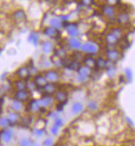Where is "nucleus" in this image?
Returning a JSON list of instances; mask_svg holds the SVG:
<instances>
[{
	"label": "nucleus",
	"mask_w": 135,
	"mask_h": 146,
	"mask_svg": "<svg viewBox=\"0 0 135 146\" xmlns=\"http://www.w3.org/2000/svg\"><path fill=\"white\" fill-rule=\"evenodd\" d=\"M90 74V68L87 66H80V68L78 70V80L79 82H85Z\"/></svg>",
	"instance_id": "obj_1"
},
{
	"label": "nucleus",
	"mask_w": 135,
	"mask_h": 146,
	"mask_svg": "<svg viewBox=\"0 0 135 146\" xmlns=\"http://www.w3.org/2000/svg\"><path fill=\"white\" fill-rule=\"evenodd\" d=\"M81 49L84 53H89V54H94L98 51V47L94 43L88 42L83 44L81 46Z\"/></svg>",
	"instance_id": "obj_2"
},
{
	"label": "nucleus",
	"mask_w": 135,
	"mask_h": 146,
	"mask_svg": "<svg viewBox=\"0 0 135 146\" xmlns=\"http://www.w3.org/2000/svg\"><path fill=\"white\" fill-rule=\"evenodd\" d=\"M13 136V133L10 130H3L0 132V139L4 143H9Z\"/></svg>",
	"instance_id": "obj_3"
},
{
	"label": "nucleus",
	"mask_w": 135,
	"mask_h": 146,
	"mask_svg": "<svg viewBox=\"0 0 135 146\" xmlns=\"http://www.w3.org/2000/svg\"><path fill=\"white\" fill-rule=\"evenodd\" d=\"M45 78L49 83H54V82H57L59 80V73L57 72L56 71H53L52 70V71H49V72L45 73Z\"/></svg>",
	"instance_id": "obj_4"
},
{
	"label": "nucleus",
	"mask_w": 135,
	"mask_h": 146,
	"mask_svg": "<svg viewBox=\"0 0 135 146\" xmlns=\"http://www.w3.org/2000/svg\"><path fill=\"white\" fill-rule=\"evenodd\" d=\"M106 57H107V58L110 62H116L120 59V53L118 52L117 50H115V49H110L106 52Z\"/></svg>",
	"instance_id": "obj_5"
},
{
	"label": "nucleus",
	"mask_w": 135,
	"mask_h": 146,
	"mask_svg": "<svg viewBox=\"0 0 135 146\" xmlns=\"http://www.w3.org/2000/svg\"><path fill=\"white\" fill-rule=\"evenodd\" d=\"M41 89H42V91L47 95L53 94L56 92V86L54 83H48L47 82Z\"/></svg>",
	"instance_id": "obj_6"
},
{
	"label": "nucleus",
	"mask_w": 135,
	"mask_h": 146,
	"mask_svg": "<svg viewBox=\"0 0 135 146\" xmlns=\"http://www.w3.org/2000/svg\"><path fill=\"white\" fill-rule=\"evenodd\" d=\"M29 98V93L27 90H17L14 94V100H18L20 102L26 101Z\"/></svg>",
	"instance_id": "obj_7"
},
{
	"label": "nucleus",
	"mask_w": 135,
	"mask_h": 146,
	"mask_svg": "<svg viewBox=\"0 0 135 146\" xmlns=\"http://www.w3.org/2000/svg\"><path fill=\"white\" fill-rule=\"evenodd\" d=\"M17 74L21 80H25V79H27L30 76V70L27 66H21L17 70Z\"/></svg>",
	"instance_id": "obj_8"
},
{
	"label": "nucleus",
	"mask_w": 135,
	"mask_h": 146,
	"mask_svg": "<svg viewBox=\"0 0 135 146\" xmlns=\"http://www.w3.org/2000/svg\"><path fill=\"white\" fill-rule=\"evenodd\" d=\"M44 34L45 35H47L49 38H58L59 35V32L58 30L54 29L53 27H47L45 31H44Z\"/></svg>",
	"instance_id": "obj_9"
},
{
	"label": "nucleus",
	"mask_w": 135,
	"mask_h": 146,
	"mask_svg": "<svg viewBox=\"0 0 135 146\" xmlns=\"http://www.w3.org/2000/svg\"><path fill=\"white\" fill-rule=\"evenodd\" d=\"M68 34L72 37H77L79 35V31L75 24H69L67 27Z\"/></svg>",
	"instance_id": "obj_10"
},
{
	"label": "nucleus",
	"mask_w": 135,
	"mask_h": 146,
	"mask_svg": "<svg viewBox=\"0 0 135 146\" xmlns=\"http://www.w3.org/2000/svg\"><path fill=\"white\" fill-rule=\"evenodd\" d=\"M34 83L35 85V86L37 88H42L44 86L46 83H47V80L46 79L41 76V75H39V76H36L34 79Z\"/></svg>",
	"instance_id": "obj_11"
},
{
	"label": "nucleus",
	"mask_w": 135,
	"mask_h": 146,
	"mask_svg": "<svg viewBox=\"0 0 135 146\" xmlns=\"http://www.w3.org/2000/svg\"><path fill=\"white\" fill-rule=\"evenodd\" d=\"M39 102V104H40V105L42 107H48L51 104H52V102H53V99H52V97L50 96V95H47V94H45V96H43L42 98H41V100L38 101Z\"/></svg>",
	"instance_id": "obj_12"
},
{
	"label": "nucleus",
	"mask_w": 135,
	"mask_h": 146,
	"mask_svg": "<svg viewBox=\"0 0 135 146\" xmlns=\"http://www.w3.org/2000/svg\"><path fill=\"white\" fill-rule=\"evenodd\" d=\"M106 40L107 44H110V45H115V44H116L119 42V40H120V39L118 38L113 32H111V33L108 34V35H106Z\"/></svg>",
	"instance_id": "obj_13"
},
{
	"label": "nucleus",
	"mask_w": 135,
	"mask_h": 146,
	"mask_svg": "<svg viewBox=\"0 0 135 146\" xmlns=\"http://www.w3.org/2000/svg\"><path fill=\"white\" fill-rule=\"evenodd\" d=\"M54 49V46L51 42L49 41H45L42 44V51L45 53H51Z\"/></svg>",
	"instance_id": "obj_14"
},
{
	"label": "nucleus",
	"mask_w": 135,
	"mask_h": 146,
	"mask_svg": "<svg viewBox=\"0 0 135 146\" xmlns=\"http://www.w3.org/2000/svg\"><path fill=\"white\" fill-rule=\"evenodd\" d=\"M67 93L65 92V91H58V92H56L55 94V99L56 100L58 101V102H59L61 104H63V102H65L66 100H67Z\"/></svg>",
	"instance_id": "obj_15"
},
{
	"label": "nucleus",
	"mask_w": 135,
	"mask_h": 146,
	"mask_svg": "<svg viewBox=\"0 0 135 146\" xmlns=\"http://www.w3.org/2000/svg\"><path fill=\"white\" fill-rule=\"evenodd\" d=\"M83 110V105L80 102H75L72 105V112L74 114L80 113Z\"/></svg>",
	"instance_id": "obj_16"
},
{
	"label": "nucleus",
	"mask_w": 135,
	"mask_h": 146,
	"mask_svg": "<svg viewBox=\"0 0 135 146\" xmlns=\"http://www.w3.org/2000/svg\"><path fill=\"white\" fill-rule=\"evenodd\" d=\"M11 108L15 113H18L22 108V104H21V102L18 101V100H14L11 104Z\"/></svg>",
	"instance_id": "obj_17"
},
{
	"label": "nucleus",
	"mask_w": 135,
	"mask_h": 146,
	"mask_svg": "<svg viewBox=\"0 0 135 146\" xmlns=\"http://www.w3.org/2000/svg\"><path fill=\"white\" fill-rule=\"evenodd\" d=\"M68 44H69V46L71 47L72 48H74V49H79V48H81L82 46L81 42L78 39H75V38H73V39L69 40Z\"/></svg>",
	"instance_id": "obj_18"
},
{
	"label": "nucleus",
	"mask_w": 135,
	"mask_h": 146,
	"mask_svg": "<svg viewBox=\"0 0 135 146\" xmlns=\"http://www.w3.org/2000/svg\"><path fill=\"white\" fill-rule=\"evenodd\" d=\"M84 64L88 68H93L96 66V59L92 57H87L84 58Z\"/></svg>",
	"instance_id": "obj_19"
},
{
	"label": "nucleus",
	"mask_w": 135,
	"mask_h": 146,
	"mask_svg": "<svg viewBox=\"0 0 135 146\" xmlns=\"http://www.w3.org/2000/svg\"><path fill=\"white\" fill-rule=\"evenodd\" d=\"M28 40H29V42L32 43L34 45L37 46L38 43H39V36H38V35L36 33L31 32L29 35V36H28Z\"/></svg>",
	"instance_id": "obj_20"
},
{
	"label": "nucleus",
	"mask_w": 135,
	"mask_h": 146,
	"mask_svg": "<svg viewBox=\"0 0 135 146\" xmlns=\"http://www.w3.org/2000/svg\"><path fill=\"white\" fill-rule=\"evenodd\" d=\"M7 118L8 120V121H9V123L14 124L19 119V115H18V113H15V112L14 113H8Z\"/></svg>",
	"instance_id": "obj_21"
},
{
	"label": "nucleus",
	"mask_w": 135,
	"mask_h": 146,
	"mask_svg": "<svg viewBox=\"0 0 135 146\" xmlns=\"http://www.w3.org/2000/svg\"><path fill=\"white\" fill-rule=\"evenodd\" d=\"M68 68L70 69V70H74V71H78L80 66H81V64L80 62L78 61V60H74V61H72L71 62H69L67 65Z\"/></svg>",
	"instance_id": "obj_22"
},
{
	"label": "nucleus",
	"mask_w": 135,
	"mask_h": 146,
	"mask_svg": "<svg viewBox=\"0 0 135 146\" xmlns=\"http://www.w3.org/2000/svg\"><path fill=\"white\" fill-rule=\"evenodd\" d=\"M118 21L122 25L128 24V21H129V16L127 13L120 14V16L118 17Z\"/></svg>",
	"instance_id": "obj_23"
},
{
	"label": "nucleus",
	"mask_w": 135,
	"mask_h": 146,
	"mask_svg": "<svg viewBox=\"0 0 135 146\" xmlns=\"http://www.w3.org/2000/svg\"><path fill=\"white\" fill-rule=\"evenodd\" d=\"M107 62L102 58H98L96 60V66L98 67L99 69H106Z\"/></svg>",
	"instance_id": "obj_24"
},
{
	"label": "nucleus",
	"mask_w": 135,
	"mask_h": 146,
	"mask_svg": "<svg viewBox=\"0 0 135 146\" xmlns=\"http://www.w3.org/2000/svg\"><path fill=\"white\" fill-rule=\"evenodd\" d=\"M49 24L51 27H53L56 30H59L60 29L61 27H62V22H61L60 20L57 19V18H52L50 21H49Z\"/></svg>",
	"instance_id": "obj_25"
},
{
	"label": "nucleus",
	"mask_w": 135,
	"mask_h": 146,
	"mask_svg": "<svg viewBox=\"0 0 135 146\" xmlns=\"http://www.w3.org/2000/svg\"><path fill=\"white\" fill-rule=\"evenodd\" d=\"M104 13L106 14V16H108L109 17H112L115 15V10L112 6H105L103 8Z\"/></svg>",
	"instance_id": "obj_26"
},
{
	"label": "nucleus",
	"mask_w": 135,
	"mask_h": 146,
	"mask_svg": "<svg viewBox=\"0 0 135 146\" xmlns=\"http://www.w3.org/2000/svg\"><path fill=\"white\" fill-rule=\"evenodd\" d=\"M15 86L17 90H27V85L26 82L23 80H18L16 81Z\"/></svg>",
	"instance_id": "obj_27"
},
{
	"label": "nucleus",
	"mask_w": 135,
	"mask_h": 146,
	"mask_svg": "<svg viewBox=\"0 0 135 146\" xmlns=\"http://www.w3.org/2000/svg\"><path fill=\"white\" fill-rule=\"evenodd\" d=\"M25 17H26V14H25V13L22 10H18V11L14 13V18H15V20L21 21L23 19H25Z\"/></svg>",
	"instance_id": "obj_28"
},
{
	"label": "nucleus",
	"mask_w": 135,
	"mask_h": 146,
	"mask_svg": "<svg viewBox=\"0 0 135 146\" xmlns=\"http://www.w3.org/2000/svg\"><path fill=\"white\" fill-rule=\"evenodd\" d=\"M29 107H30V109L32 110V111H38V110L40 109V108H41V105H40V104H39L38 101H36V100H32V101L30 103Z\"/></svg>",
	"instance_id": "obj_29"
},
{
	"label": "nucleus",
	"mask_w": 135,
	"mask_h": 146,
	"mask_svg": "<svg viewBox=\"0 0 135 146\" xmlns=\"http://www.w3.org/2000/svg\"><path fill=\"white\" fill-rule=\"evenodd\" d=\"M9 124H10V123H9V121H8V120H7V117H1V118H0V126L5 128V127H7Z\"/></svg>",
	"instance_id": "obj_30"
},
{
	"label": "nucleus",
	"mask_w": 135,
	"mask_h": 146,
	"mask_svg": "<svg viewBox=\"0 0 135 146\" xmlns=\"http://www.w3.org/2000/svg\"><path fill=\"white\" fill-rule=\"evenodd\" d=\"M124 72H125L126 77H127V80H129V81H132V79H133V72H132L131 69L130 68H126L125 71H124Z\"/></svg>",
	"instance_id": "obj_31"
},
{
	"label": "nucleus",
	"mask_w": 135,
	"mask_h": 146,
	"mask_svg": "<svg viewBox=\"0 0 135 146\" xmlns=\"http://www.w3.org/2000/svg\"><path fill=\"white\" fill-rule=\"evenodd\" d=\"M88 108H90V109H92V110H95V109H96V108H97V104H96V101L91 100V101L88 102Z\"/></svg>",
	"instance_id": "obj_32"
},
{
	"label": "nucleus",
	"mask_w": 135,
	"mask_h": 146,
	"mask_svg": "<svg viewBox=\"0 0 135 146\" xmlns=\"http://www.w3.org/2000/svg\"><path fill=\"white\" fill-rule=\"evenodd\" d=\"M19 145L21 146H31V141L28 139H22L20 140Z\"/></svg>",
	"instance_id": "obj_33"
},
{
	"label": "nucleus",
	"mask_w": 135,
	"mask_h": 146,
	"mask_svg": "<svg viewBox=\"0 0 135 146\" xmlns=\"http://www.w3.org/2000/svg\"><path fill=\"white\" fill-rule=\"evenodd\" d=\"M26 85H27V89L30 90H34L36 88L35 83H34V81H31V82L26 83Z\"/></svg>",
	"instance_id": "obj_34"
},
{
	"label": "nucleus",
	"mask_w": 135,
	"mask_h": 146,
	"mask_svg": "<svg viewBox=\"0 0 135 146\" xmlns=\"http://www.w3.org/2000/svg\"><path fill=\"white\" fill-rule=\"evenodd\" d=\"M63 120L61 119V118H55V120H54V126H56V127H60L62 125H63Z\"/></svg>",
	"instance_id": "obj_35"
},
{
	"label": "nucleus",
	"mask_w": 135,
	"mask_h": 146,
	"mask_svg": "<svg viewBox=\"0 0 135 146\" xmlns=\"http://www.w3.org/2000/svg\"><path fill=\"white\" fill-rule=\"evenodd\" d=\"M82 3L84 5V6H91L92 3H93V0H82Z\"/></svg>",
	"instance_id": "obj_36"
},
{
	"label": "nucleus",
	"mask_w": 135,
	"mask_h": 146,
	"mask_svg": "<svg viewBox=\"0 0 135 146\" xmlns=\"http://www.w3.org/2000/svg\"><path fill=\"white\" fill-rule=\"evenodd\" d=\"M119 0H106L107 3L109 4V6H114L115 4H116L118 3Z\"/></svg>",
	"instance_id": "obj_37"
},
{
	"label": "nucleus",
	"mask_w": 135,
	"mask_h": 146,
	"mask_svg": "<svg viewBox=\"0 0 135 146\" xmlns=\"http://www.w3.org/2000/svg\"><path fill=\"white\" fill-rule=\"evenodd\" d=\"M52 144H53V141H52V139H47L45 140V142H44V145L45 146H51L52 145Z\"/></svg>",
	"instance_id": "obj_38"
},
{
	"label": "nucleus",
	"mask_w": 135,
	"mask_h": 146,
	"mask_svg": "<svg viewBox=\"0 0 135 146\" xmlns=\"http://www.w3.org/2000/svg\"><path fill=\"white\" fill-rule=\"evenodd\" d=\"M51 132L53 135H56L57 132H58V127H56V126H53L52 128H51Z\"/></svg>",
	"instance_id": "obj_39"
},
{
	"label": "nucleus",
	"mask_w": 135,
	"mask_h": 146,
	"mask_svg": "<svg viewBox=\"0 0 135 146\" xmlns=\"http://www.w3.org/2000/svg\"><path fill=\"white\" fill-rule=\"evenodd\" d=\"M35 134L37 135H43V131L42 130H37Z\"/></svg>",
	"instance_id": "obj_40"
},
{
	"label": "nucleus",
	"mask_w": 135,
	"mask_h": 146,
	"mask_svg": "<svg viewBox=\"0 0 135 146\" xmlns=\"http://www.w3.org/2000/svg\"><path fill=\"white\" fill-rule=\"evenodd\" d=\"M31 146H35V145H31Z\"/></svg>",
	"instance_id": "obj_41"
}]
</instances>
